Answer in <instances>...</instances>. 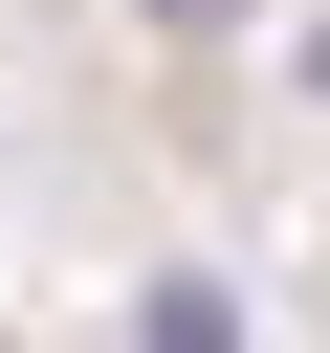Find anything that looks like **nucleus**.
Wrapping results in <instances>:
<instances>
[{
  "label": "nucleus",
  "mask_w": 330,
  "mask_h": 353,
  "mask_svg": "<svg viewBox=\"0 0 330 353\" xmlns=\"http://www.w3.org/2000/svg\"><path fill=\"white\" fill-rule=\"evenodd\" d=\"M0 353H22V331H0Z\"/></svg>",
  "instance_id": "nucleus-1"
}]
</instances>
